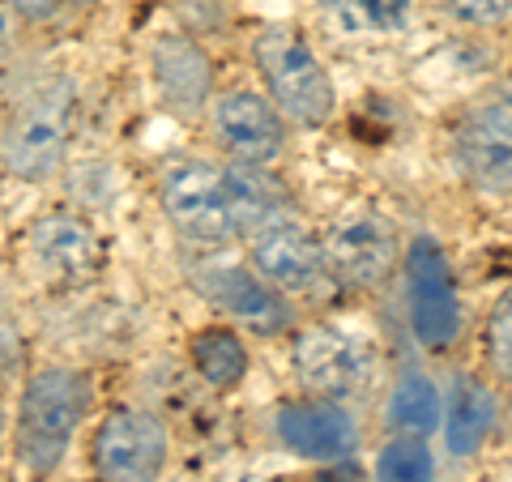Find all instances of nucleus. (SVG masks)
Returning <instances> with one entry per match:
<instances>
[{"instance_id":"nucleus-1","label":"nucleus","mask_w":512,"mask_h":482,"mask_svg":"<svg viewBox=\"0 0 512 482\" xmlns=\"http://www.w3.org/2000/svg\"><path fill=\"white\" fill-rule=\"evenodd\" d=\"M77 116H82V90L73 77H43L30 86L5 128V167L18 180L43 184L64 167V154L73 146Z\"/></svg>"},{"instance_id":"nucleus-2","label":"nucleus","mask_w":512,"mask_h":482,"mask_svg":"<svg viewBox=\"0 0 512 482\" xmlns=\"http://www.w3.org/2000/svg\"><path fill=\"white\" fill-rule=\"evenodd\" d=\"M90 406V380L73 367H43L30 376L18 406V457L26 470L52 474L73 444Z\"/></svg>"},{"instance_id":"nucleus-3","label":"nucleus","mask_w":512,"mask_h":482,"mask_svg":"<svg viewBox=\"0 0 512 482\" xmlns=\"http://www.w3.org/2000/svg\"><path fill=\"white\" fill-rule=\"evenodd\" d=\"M252 56L261 69L269 94H274L278 111H286L299 124H325L338 107L333 94V77L325 73V64L312 52V43L299 35V26L291 22H269L261 26V35L252 39Z\"/></svg>"},{"instance_id":"nucleus-4","label":"nucleus","mask_w":512,"mask_h":482,"mask_svg":"<svg viewBox=\"0 0 512 482\" xmlns=\"http://www.w3.org/2000/svg\"><path fill=\"white\" fill-rule=\"evenodd\" d=\"M295 376L320 401H359L376 380V359L363 337L316 325L295 337Z\"/></svg>"},{"instance_id":"nucleus-5","label":"nucleus","mask_w":512,"mask_h":482,"mask_svg":"<svg viewBox=\"0 0 512 482\" xmlns=\"http://www.w3.org/2000/svg\"><path fill=\"white\" fill-rule=\"evenodd\" d=\"M406 303L410 329L427 350H448L461 333V295L444 248L431 235L410 239L406 248Z\"/></svg>"},{"instance_id":"nucleus-6","label":"nucleus","mask_w":512,"mask_h":482,"mask_svg":"<svg viewBox=\"0 0 512 482\" xmlns=\"http://www.w3.org/2000/svg\"><path fill=\"white\" fill-rule=\"evenodd\" d=\"M453 158L474 188L512 197V86L491 90L461 116V128L453 133Z\"/></svg>"},{"instance_id":"nucleus-7","label":"nucleus","mask_w":512,"mask_h":482,"mask_svg":"<svg viewBox=\"0 0 512 482\" xmlns=\"http://www.w3.org/2000/svg\"><path fill=\"white\" fill-rule=\"evenodd\" d=\"M163 210L171 227L188 244L222 248L235 239L227 192H222V171H214L201 158H175L163 171Z\"/></svg>"},{"instance_id":"nucleus-8","label":"nucleus","mask_w":512,"mask_h":482,"mask_svg":"<svg viewBox=\"0 0 512 482\" xmlns=\"http://www.w3.org/2000/svg\"><path fill=\"white\" fill-rule=\"evenodd\" d=\"M171 453L167 427L158 414L120 406L94 431V470L103 482H158Z\"/></svg>"},{"instance_id":"nucleus-9","label":"nucleus","mask_w":512,"mask_h":482,"mask_svg":"<svg viewBox=\"0 0 512 482\" xmlns=\"http://www.w3.org/2000/svg\"><path fill=\"white\" fill-rule=\"evenodd\" d=\"M320 252H325V269H333V278H342L346 286H380L402 256L397 227L376 210L342 214L329 227Z\"/></svg>"},{"instance_id":"nucleus-10","label":"nucleus","mask_w":512,"mask_h":482,"mask_svg":"<svg viewBox=\"0 0 512 482\" xmlns=\"http://www.w3.org/2000/svg\"><path fill=\"white\" fill-rule=\"evenodd\" d=\"M214 137L235 163L269 167L286 150V120L256 90H231L214 107Z\"/></svg>"},{"instance_id":"nucleus-11","label":"nucleus","mask_w":512,"mask_h":482,"mask_svg":"<svg viewBox=\"0 0 512 482\" xmlns=\"http://www.w3.org/2000/svg\"><path fill=\"white\" fill-rule=\"evenodd\" d=\"M30 252H35L39 273L56 286H82L103 265L99 235H94L90 222L77 218V214L39 218L35 231H30Z\"/></svg>"},{"instance_id":"nucleus-12","label":"nucleus","mask_w":512,"mask_h":482,"mask_svg":"<svg viewBox=\"0 0 512 482\" xmlns=\"http://www.w3.org/2000/svg\"><path fill=\"white\" fill-rule=\"evenodd\" d=\"M248 239H252V261L274 291H312L325 278V252L295 218H282Z\"/></svg>"},{"instance_id":"nucleus-13","label":"nucleus","mask_w":512,"mask_h":482,"mask_svg":"<svg viewBox=\"0 0 512 482\" xmlns=\"http://www.w3.org/2000/svg\"><path fill=\"white\" fill-rule=\"evenodd\" d=\"M278 440L308 461H346L359 444V423L338 401H303L278 410Z\"/></svg>"},{"instance_id":"nucleus-14","label":"nucleus","mask_w":512,"mask_h":482,"mask_svg":"<svg viewBox=\"0 0 512 482\" xmlns=\"http://www.w3.org/2000/svg\"><path fill=\"white\" fill-rule=\"evenodd\" d=\"M150 73H154V86L163 94V103L171 111H180V116H197L214 94V64L192 35L154 39Z\"/></svg>"},{"instance_id":"nucleus-15","label":"nucleus","mask_w":512,"mask_h":482,"mask_svg":"<svg viewBox=\"0 0 512 482\" xmlns=\"http://www.w3.org/2000/svg\"><path fill=\"white\" fill-rule=\"evenodd\" d=\"M192 282H197V291L210 303L227 308L235 320H244L252 329L274 333L286 325V316H291L274 286H269L261 273H248L244 265H201L192 273Z\"/></svg>"},{"instance_id":"nucleus-16","label":"nucleus","mask_w":512,"mask_h":482,"mask_svg":"<svg viewBox=\"0 0 512 482\" xmlns=\"http://www.w3.org/2000/svg\"><path fill=\"white\" fill-rule=\"evenodd\" d=\"M222 192H227V210H231V227L235 235H256L265 227H274L291 214V192L282 188L265 167L252 163H231L222 171Z\"/></svg>"},{"instance_id":"nucleus-17","label":"nucleus","mask_w":512,"mask_h":482,"mask_svg":"<svg viewBox=\"0 0 512 482\" xmlns=\"http://www.w3.org/2000/svg\"><path fill=\"white\" fill-rule=\"evenodd\" d=\"M495 427V397L478 376H457L453 389L444 401V436H448V453L457 457H474L487 444Z\"/></svg>"},{"instance_id":"nucleus-18","label":"nucleus","mask_w":512,"mask_h":482,"mask_svg":"<svg viewBox=\"0 0 512 482\" xmlns=\"http://www.w3.org/2000/svg\"><path fill=\"white\" fill-rule=\"evenodd\" d=\"M192 367L214 389H235L248 376V350L231 329H201L192 337Z\"/></svg>"},{"instance_id":"nucleus-19","label":"nucleus","mask_w":512,"mask_h":482,"mask_svg":"<svg viewBox=\"0 0 512 482\" xmlns=\"http://www.w3.org/2000/svg\"><path fill=\"white\" fill-rule=\"evenodd\" d=\"M444 414V401L436 393V384H431L423 372H406L397 380L393 389V401H389V423L410 431V436H431Z\"/></svg>"},{"instance_id":"nucleus-20","label":"nucleus","mask_w":512,"mask_h":482,"mask_svg":"<svg viewBox=\"0 0 512 482\" xmlns=\"http://www.w3.org/2000/svg\"><path fill=\"white\" fill-rule=\"evenodd\" d=\"M320 9L350 35H393L410 18V0H320Z\"/></svg>"},{"instance_id":"nucleus-21","label":"nucleus","mask_w":512,"mask_h":482,"mask_svg":"<svg viewBox=\"0 0 512 482\" xmlns=\"http://www.w3.org/2000/svg\"><path fill=\"white\" fill-rule=\"evenodd\" d=\"M431 474H436V461L419 436L389 440L376 457V482H431Z\"/></svg>"},{"instance_id":"nucleus-22","label":"nucleus","mask_w":512,"mask_h":482,"mask_svg":"<svg viewBox=\"0 0 512 482\" xmlns=\"http://www.w3.org/2000/svg\"><path fill=\"white\" fill-rule=\"evenodd\" d=\"M487 363L491 372L512 384V286L500 295L495 312L487 320Z\"/></svg>"},{"instance_id":"nucleus-23","label":"nucleus","mask_w":512,"mask_h":482,"mask_svg":"<svg viewBox=\"0 0 512 482\" xmlns=\"http://www.w3.org/2000/svg\"><path fill=\"white\" fill-rule=\"evenodd\" d=\"M431 5L466 26H500L512 18V0H431Z\"/></svg>"},{"instance_id":"nucleus-24","label":"nucleus","mask_w":512,"mask_h":482,"mask_svg":"<svg viewBox=\"0 0 512 482\" xmlns=\"http://www.w3.org/2000/svg\"><path fill=\"white\" fill-rule=\"evenodd\" d=\"M9 9L18 13V18H26V22H47V18H56V13L64 9V0H9Z\"/></svg>"},{"instance_id":"nucleus-25","label":"nucleus","mask_w":512,"mask_h":482,"mask_svg":"<svg viewBox=\"0 0 512 482\" xmlns=\"http://www.w3.org/2000/svg\"><path fill=\"white\" fill-rule=\"evenodd\" d=\"M9 47H13V9H9V0H0V69L9 60Z\"/></svg>"},{"instance_id":"nucleus-26","label":"nucleus","mask_w":512,"mask_h":482,"mask_svg":"<svg viewBox=\"0 0 512 482\" xmlns=\"http://www.w3.org/2000/svg\"><path fill=\"white\" fill-rule=\"evenodd\" d=\"M320 482H363V470H359V465H333V470L329 474H320Z\"/></svg>"},{"instance_id":"nucleus-27","label":"nucleus","mask_w":512,"mask_h":482,"mask_svg":"<svg viewBox=\"0 0 512 482\" xmlns=\"http://www.w3.org/2000/svg\"><path fill=\"white\" fill-rule=\"evenodd\" d=\"M0 427H5V410H0Z\"/></svg>"},{"instance_id":"nucleus-28","label":"nucleus","mask_w":512,"mask_h":482,"mask_svg":"<svg viewBox=\"0 0 512 482\" xmlns=\"http://www.w3.org/2000/svg\"><path fill=\"white\" fill-rule=\"evenodd\" d=\"M77 5H94V0H77Z\"/></svg>"}]
</instances>
